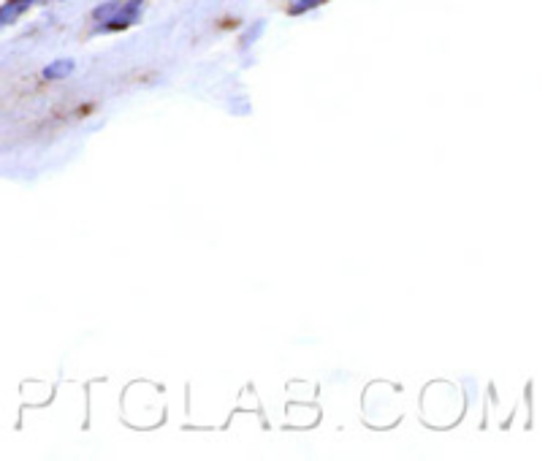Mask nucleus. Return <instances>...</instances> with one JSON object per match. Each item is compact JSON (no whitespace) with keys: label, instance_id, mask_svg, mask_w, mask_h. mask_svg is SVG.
I'll return each mask as SVG.
<instances>
[{"label":"nucleus","instance_id":"nucleus-1","mask_svg":"<svg viewBox=\"0 0 556 461\" xmlns=\"http://www.w3.org/2000/svg\"><path fill=\"white\" fill-rule=\"evenodd\" d=\"M142 6L144 0H109V3L93 11V17L98 22V28L114 33V30H125L136 25L139 14H142Z\"/></svg>","mask_w":556,"mask_h":461},{"label":"nucleus","instance_id":"nucleus-2","mask_svg":"<svg viewBox=\"0 0 556 461\" xmlns=\"http://www.w3.org/2000/svg\"><path fill=\"white\" fill-rule=\"evenodd\" d=\"M36 3H41V0H9V3L0 9V28H3V25H11L14 19L22 17V14L28 9H33Z\"/></svg>","mask_w":556,"mask_h":461},{"label":"nucleus","instance_id":"nucleus-3","mask_svg":"<svg viewBox=\"0 0 556 461\" xmlns=\"http://www.w3.org/2000/svg\"><path fill=\"white\" fill-rule=\"evenodd\" d=\"M74 68H76L74 60L63 57V60H55V63H49V66L44 68V79H49V82H55V79H66V76L74 74Z\"/></svg>","mask_w":556,"mask_h":461},{"label":"nucleus","instance_id":"nucleus-4","mask_svg":"<svg viewBox=\"0 0 556 461\" xmlns=\"http://www.w3.org/2000/svg\"><path fill=\"white\" fill-rule=\"evenodd\" d=\"M326 0H296L291 6V14H304V11L310 9H318V6H323Z\"/></svg>","mask_w":556,"mask_h":461}]
</instances>
